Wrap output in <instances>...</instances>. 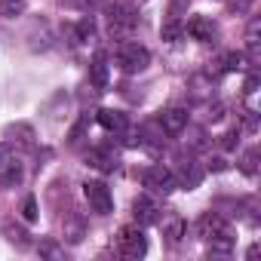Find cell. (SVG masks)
Here are the masks:
<instances>
[{"label":"cell","instance_id":"6da1fadb","mask_svg":"<svg viewBox=\"0 0 261 261\" xmlns=\"http://www.w3.org/2000/svg\"><path fill=\"white\" fill-rule=\"evenodd\" d=\"M117 65H120V71H126V74H142V71L151 65V53H148V46H142V43H123V46L117 49Z\"/></svg>","mask_w":261,"mask_h":261},{"label":"cell","instance_id":"7a4b0ae2","mask_svg":"<svg viewBox=\"0 0 261 261\" xmlns=\"http://www.w3.org/2000/svg\"><path fill=\"white\" fill-rule=\"evenodd\" d=\"M117 252H120L123 258H142V255L148 252V237H145L142 224H129V227L120 230V237H117Z\"/></svg>","mask_w":261,"mask_h":261},{"label":"cell","instance_id":"3957f363","mask_svg":"<svg viewBox=\"0 0 261 261\" xmlns=\"http://www.w3.org/2000/svg\"><path fill=\"white\" fill-rule=\"evenodd\" d=\"M83 197H86L89 209H92V212H98V215H108V212L114 209V197H111L108 185H105V181H98V178L83 185Z\"/></svg>","mask_w":261,"mask_h":261},{"label":"cell","instance_id":"277c9868","mask_svg":"<svg viewBox=\"0 0 261 261\" xmlns=\"http://www.w3.org/2000/svg\"><path fill=\"white\" fill-rule=\"evenodd\" d=\"M142 181H145V188H151L154 194H172V191L178 188L175 172L166 169V166H148L145 175H142Z\"/></svg>","mask_w":261,"mask_h":261},{"label":"cell","instance_id":"5b68a950","mask_svg":"<svg viewBox=\"0 0 261 261\" xmlns=\"http://www.w3.org/2000/svg\"><path fill=\"white\" fill-rule=\"evenodd\" d=\"M108 16H111V28H120V31H133L139 25V13L129 4H111Z\"/></svg>","mask_w":261,"mask_h":261},{"label":"cell","instance_id":"8992f818","mask_svg":"<svg viewBox=\"0 0 261 261\" xmlns=\"http://www.w3.org/2000/svg\"><path fill=\"white\" fill-rule=\"evenodd\" d=\"M185 126H188V111H185V108H166V111L160 114V129H163V133L178 136Z\"/></svg>","mask_w":261,"mask_h":261},{"label":"cell","instance_id":"52a82bcc","mask_svg":"<svg viewBox=\"0 0 261 261\" xmlns=\"http://www.w3.org/2000/svg\"><path fill=\"white\" fill-rule=\"evenodd\" d=\"M185 31L194 37V40H215V34H218V28H215V22L212 19H206V16H194L188 25H185Z\"/></svg>","mask_w":261,"mask_h":261},{"label":"cell","instance_id":"ba28073f","mask_svg":"<svg viewBox=\"0 0 261 261\" xmlns=\"http://www.w3.org/2000/svg\"><path fill=\"white\" fill-rule=\"evenodd\" d=\"M86 160H89V166H95V169H101V172H114L120 163H117V154H114V148H108V145H101V148H92L89 154H86Z\"/></svg>","mask_w":261,"mask_h":261},{"label":"cell","instance_id":"9c48e42d","mask_svg":"<svg viewBox=\"0 0 261 261\" xmlns=\"http://www.w3.org/2000/svg\"><path fill=\"white\" fill-rule=\"evenodd\" d=\"M133 215H136L139 224H157V221H160V206H157L151 197H139V200L133 203Z\"/></svg>","mask_w":261,"mask_h":261},{"label":"cell","instance_id":"30bf717a","mask_svg":"<svg viewBox=\"0 0 261 261\" xmlns=\"http://www.w3.org/2000/svg\"><path fill=\"white\" fill-rule=\"evenodd\" d=\"M98 123H101V129H108V133H114V136H120V133H126V129H129L126 114L123 111H114V108L98 111Z\"/></svg>","mask_w":261,"mask_h":261},{"label":"cell","instance_id":"8fae6325","mask_svg":"<svg viewBox=\"0 0 261 261\" xmlns=\"http://www.w3.org/2000/svg\"><path fill=\"white\" fill-rule=\"evenodd\" d=\"M4 237H7L16 249H28V246H31V233H28L16 218H7V221H4Z\"/></svg>","mask_w":261,"mask_h":261},{"label":"cell","instance_id":"7c38bea8","mask_svg":"<svg viewBox=\"0 0 261 261\" xmlns=\"http://www.w3.org/2000/svg\"><path fill=\"white\" fill-rule=\"evenodd\" d=\"M197 230H200V237H203V240H209V237H215V233L227 230V224H224V218H221L218 212H206V215L200 218Z\"/></svg>","mask_w":261,"mask_h":261},{"label":"cell","instance_id":"4fadbf2b","mask_svg":"<svg viewBox=\"0 0 261 261\" xmlns=\"http://www.w3.org/2000/svg\"><path fill=\"white\" fill-rule=\"evenodd\" d=\"M89 83L95 86V89H105L108 86V59L98 53L95 59H92V65H89Z\"/></svg>","mask_w":261,"mask_h":261},{"label":"cell","instance_id":"5bb4252c","mask_svg":"<svg viewBox=\"0 0 261 261\" xmlns=\"http://www.w3.org/2000/svg\"><path fill=\"white\" fill-rule=\"evenodd\" d=\"M7 139H10V142H19L22 148H31V145H34V129H31V126H25V123L7 126Z\"/></svg>","mask_w":261,"mask_h":261},{"label":"cell","instance_id":"9a60e30c","mask_svg":"<svg viewBox=\"0 0 261 261\" xmlns=\"http://www.w3.org/2000/svg\"><path fill=\"white\" fill-rule=\"evenodd\" d=\"M22 175H25V172H22V163L13 157L4 169H0V185H4V188H16V185L22 181Z\"/></svg>","mask_w":261,"mask_h":261},{"label":"cell","instance_id":"2e32d148","mask_svg":"<svg viewBox=\"0 0 261 261\" xmlns=\"http://www.w3.org/2000/svg\"><path fill=\"white\" fill-rule=\"evenodd\" d=\"M185 230H188V224H185L178 215H172L169 221H163V237H166L169 243H178V240L185 237Z\"/></svg>","mask_w":261,"mask_h":261},{"label":"cell","instance_id":"e0dca14e","mask_svg":"<svg viewBox=\"0 0 261 261\" xmlns=\"http://www.w3.org/2000/svg\"><path fill=\"white\" fill-rule=\"evenodd\" d=\"M22 13H25V0H0V16L16 19Z\"/></svg>","mask_w":261,"mask_h":261},{"label":"cell","instance_id":"ac0fdd59","mask_svg":"<svg viewBox=\"0 0 261 261\" xmlns=\"http://www.w3.org/2000/svg\"><path fill=\"white\" fill-rule=\"evenodd\" d=\"M240 169H243L246 175H255V172H258V151H255V148H249V151L243 154V160H240Z\"/></svg>","mask_w":261,"mask_h":261},{"label":"cell","instance_id":"d6986e66","mask_svg":"<svg viewBox=\"0 0 261 261\" xmlns=\"http://www.w3.org/2000/svg\"><path fill=\"white\" fill-rule=\"evenodd\" d=\"M92 37H95V22L86 16V19H80V22H77V40H83V43H86V40H92Z\"/></svg>","mask_w":261,"mask_h":261},{"label":"cell","instance_id":"ffe728a7","mask_svg":"<svg viewBox=\"0 0 261 261\" xmlns=\"http://www.w3.org/2000/svg\"><path fill=\"white\" fill-rule=\"evenodd\" d=\"M175 181H181V185L191 191V188H197V181H200V172H197L194 166H185V169L178 172V178H175Z\"/></svg>","mask_w":261,"mask_h":261},{"label":"cell","instance_id":"44dd1931","mask_svg":"<svg viewBox=\"0 0 261 261\" xmlns=\"http://www.w3.org/2000/svg\"><path fill=\"white\" fill-rule=\"evenodd\" d=\"M43 258H65V249L62 246H56L53 240H46V243H40V249H37Z\"/></svg>","mask_w":261,"mask_h":261},{"label":"cell","instance_id":"7402d4cb","mask_svg":"<svg viewBox=\"0 0 261 261\" xmlns=\"http://www.w3.org/2000/svg\"><path fill=\"white\" fill-rule=\"evenodd\" d=\"M22 218H25V221H37V200H34V197H25V203H22Z\"/></svg>","mask_w":261,"mask_h":261},{"label":"cell","instance_id":"603a6c76","mask_svg":"<svg viewBox=\"0 0 261 261\" xmlns=\"http://www.w3.org/2000/svg\"><path fill=\"white\" fill-rule=\"evenodd\" d=\"M181 31H185V28H181L178 22H166V25H163V40H178Z\"/></svg>","mask_w":261,"mask_h":261},{"label":"cell","instance_id":"cb8c5ba5","mask_svg":"<svg viewBox=\"0 0 261 261\" xmlns=\"http://www.w3.org/2000/svg\"><path fill=\"white\" fill-rule=\"evenodd\" d=\"M10 160H13V151H10V145H7V142H0V169H4Z\"/></svg>","mask_w":261,"mask_h":261},{"label":"cell","instance_id":"d4e9b609","mask_svg":"<svg viewBox=\"0 0 261 261\" xmlns=\"http://www.w3.org/2000/svg\"><path fill=\"white\" fill-rule=\"evenodd\" d=\"M249 4H252V0H227V7H230V10H237V13L249 10Z\"/></svg>","mask_w":261,"mask_h":261},{"label":"cell","instance_id":"484cf974","mask_svg":"<svg viewBox=\"0 0 261 261\" xmlns=\"http://www.w3.org/2000/svg\"><path fill=\"white\" fill-rule=\"evenodd\" d=\"M233 139H237V133H227V136H221V145L224 148H233Z\"/></svg>","mask_w":261,"mask_h":261},{"label":"cell","instance_id":"4316f807","mask_svg":"<svg viewBox=\"0 0 261 261\" xmlns=\"http://www.w3.org/2000/svg\"><path fill=\"white\" fill-rule=\"evenodd\" d=\"M255 86H258V77H255V74H252V77H249V80H246V92H255Z\"/></svg>","mask_w":261,"mask_h":261},{"label":"cell","instance_id":"83f0119b","mask_svg":"<svg viewBox=\"0 0 261 261\" xmlns=\"http://www.w3.org/2000/svg\"><path fill=\"white\" fill-rule=\"evenodd\" d=\"M139 4H142V0H139Z\"/></svg>","mask_w":261,"mask_h":261}]
</instances>
